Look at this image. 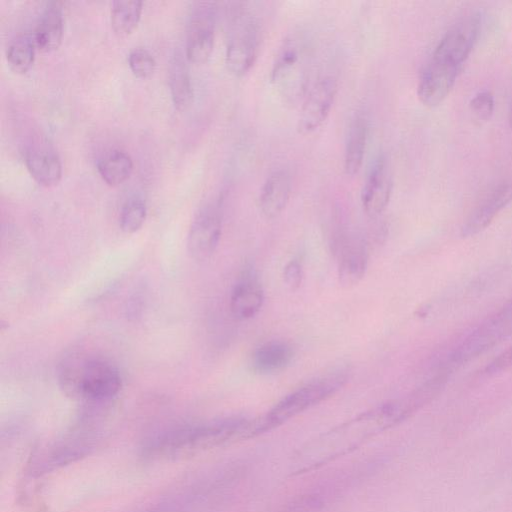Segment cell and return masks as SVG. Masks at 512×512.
Instances as JSON below:
<instances>
[{
	"label": "cell",
	"instance_id": "6da1fadb",
	"mask_svg": "<svg viewBox=\"0 0 512 512\" xmlns=\"http://www.w3.org/2000/svg\"><path fill=\"white\" fill-rule=\"evenodd\" d=\"M430 399L423 388H418L407 396L389 400L337 425L298 451L293 459V471H312L354 451L408 419Z\"/></svg>",
	"mask_w": 512,
	"mask_h": 512
},
{
	"label": "cell",
	"instance_id": "7a4b0ae2",
	"mask_svg": "<svg viewBox=\"0 0 512 512\" xmlns=\"http://www.w3.org/2000/svg\"><path fill=\"white\" fill-rule=\"evenodd\" d=\"M252 419L226 417L162 431L146 441L149 458H179L218 447L233 440L251 438Z\"/></svg>",
	"mask_w": 512,
	"mask_h": 512
},
{
	"label": "cell",
	"instance_id": "3957f363",
	"mask_svg": "<svg viewBox=\"0 0 512 512\" xmlns=\"http://www.w3.org/2000/svg\"><path fill=\"white\" fill-rule=\"evenodd\" d=\"M58 379L67 395L92 401L111 399L122 387L118 368L102 358L71 356L62 362Z\"/></svg>",
	"mask_w": 512,
	"mask_h": 512
},
{
	"label": "cell",
	"instance_id": "277c9868",
	"mask_svg": "<svg viewBox=\"0 0 512 512\" xmlns=\"http://www.w3.org/2000/svg\"><path fill=\"white\" fill-rule=\"evenodd\" d=\"M349 371L336 368L293 390L267 413L252 420V437L270 431L337 393L348 381Z\"/></svg>",
	"mask_w": 512,
	"mask_h": 512
},
{
	"label": "cell",
	"instance_id": "5b68a950",
	"mask_svg": "<svg viewBox=\"0 0 512 512\" xmlns=\"http://www.w3.org/2000/svg\"><path fill=\"white\" fill-rule=\"evenodd\" d=\"M311 49L303 34L288 36L278 50L272 64L271 83L289 104L302 102L311 85Z\"/></svg>",
	"mask_w": 512,
	"mask_h": 512
},
{
	"label": "cell",
	"instance_id": "8992f818",
	"mask_svg": "<svg viewBox=\"0 0 512 512\" xmlns=\"http://www.w3.org/2000/svg\"><path fill=\"white\" fill-rule=\"evenodd\" d=\"M260 41L258 19L246 10L238 11L232 20L225 53L230 73L242 77L250 71L258 56Z\"/></svg>",
	"mask_w": 512,
	"mask_h": 512
},
{
	"label": "cell",
	"instance_id": "52a82bcc",
	"mask_svg": "<svg viewBox=\"0 0 512 512\" xmlns=\"http://www.w3.org/2000/svg\"><path fill=\"white\" fill-rule=\"evenodd\" d=\"M512 335V300L486 318L455 348L450 361L462 364L482 355Z\"/></svg>",
	"mask_w": 512,
	"mask_h": 512
},
{
	"label": "cell",
	"instance_id": "ba28073f",
	"mask_svg": "<svg viewBox=\"0 0 512 512\" xmlns=\"http://www.w3.org/2000/svg\"><path fill=\"white\" fill-rule=\"evenodd\" d=\"M480 28L481 16L478 13L462 17L442 37L431 59L461 69L477 41Z\"/></svg>",
	"mask_w": 512,
	"mask_h": 512
},
{
	"label": "cell",
	"instance_id": "9c48e42d",
	"mask_svg": "<svg viewBox=\"0 0 512 512\" xmlns=\"http://www.w3.org/2000/svg\"><path fill=\"white\" fill-rule=\"evenodd\" d=\"M337 91L338 82L333 75H323L311 85L300 108L299 133L311 134L322 126L330 114Z\"/></svg>",
	"mask_w": 512,
	"mask_h": 512
},
{
	"label": "cell",
	"instance_id": "30bf717a",
	"mask_svg": "<svg viewBox=\"0 0 512 512\" xmlns=\"http://www.w3.org/2000/svg\"><path fill=\"white\" fill-rule=\"evenodd\" d=\"M222 234V211L218 202L205 205L193 219L187 249L191 257L202 261L216 250Z\"/></svg>",
	"mask_w": 512,
	"mask_h": 512
},
{
	"label": "cell",
	"instance_id": "8fae6325",
	"mask_svg": "<svg viewBox=\"0 0 512 512\" xmlns=\"http://www.w3.org/2000/svg\"><path fill=\"white\" fill-rule=\"evenodd\" d=\"M393 188L389 163L384 155L377 156L368 169L361 191V204L369 217H377L389 204Z\"/></svg>",
	"mask_w": 512,
	"mask_h": 512
},
{
	"label": "cell",
	"instance_id": "7c38bea8",
	"mask_svg": "<svg viewBox=\"0 0 512 512\" xmlns=\"http://www.w3.org/2000/svg\"><path fill=\"white\" fill-rule=\"evenodd\" d=\"M215 38V12L211 4L197 8L190 18L186 40V58L203 63L211 55Z\"/></svg>",
	"mask_w": 512,
	"mask_h": 512
},
{
	"label": "cell",
	"instance_id": "4fadbf2b",
	"mask_svg": "<svg viewBox=\"0 0 512 512\" xmlns=\"http://www.w3.org/2000/svg\"><path fill=\"white\" fill-rule=\"evenodd\" d=\"M460 69L430 59L417 86L419 100L428 107L438 106L450 93Z\"/></svg>",
	"mask_w": 512,
	"mask_h": 512
},
{
	"label": "cell",
	"instance_id": "5bb4252c",
	"mask_svg": "<svg viewBox=\"0 0 512 512\" xmlns=\"http://www.w3.org/2000/svg\"><path fill=\"white\" fill-rule=\"evenodd\" d=\"M511 202L512 178L500 183L477 205L464 224L462 235L472 236L485 229Z\"/></svg>",
	"mask_w": 512,
	"mask_h": 512
},
{
	"label": "cell",
	"instance_id": "9a60e30c",
	"mask_svg": "<svg viewBox=\"0 0 512 512\" xmlns=\"http://www.w3.org/2000/svg\"><path fill=\"white\" fill-rule=\"evenodd\" d=\"M292 192V176L288 169L278 168L265 179L258 195V207L269 219L279 216L286 208Z\"/></svg>",
	"mask_w": 512,
	"mask_h": 512
},
{
	"label": "cell",
	"instance_id": "2e32d148",
	"mask_svg": "<svg viewBox=\"0 0 512 512\" xmlns=\"http://www.w3.org/2000/svg\"><path fill=\"white\" fill-rule=\"evenodd\" d=\"M264 290L251 272H244L234 284L229 307L232 315L238 320H248L256 316L264 303Z\"/></svg>",
	"mask_w": 512,
	"mask_h": 512
},
{
	"label": "cell",
	"instance_id": "e0dca14e",
	"mask_svg": "<svg viewBox=\"0 0 512 512\" xmlns=\"http://www.w3.org/2000/svg\"><path fill=\"white\" fill-rule=\"evenodd\" d=\"M368 260V249L362 239L351 237L344 240L338 263V281L341 287L349 289L358 285L365 276Z\"/></svg>",
	"mask_w": 512,
	"mask_h": 512
},
{
	"label": "cell",
	"instance_id": "ac0fdd59",
	"mask_svg": "<svg viewBox=\"0 0 512 512\" xmlns=\"http://www.w3.org/2000/svg\"><path fill=\"white\" fill-rule=\"evenodd\" d=\"M351 484L349 478L341 473L331 481H325L294 497L276 512H320L331 500Z\"/></svg>",
	"mask_w": 512,
	"mask_h": 512
},
{
	"label": "cell",
	"instance_id": "d6986e66",
	"mask_svg": "<svg viewBox=\"0 0 512 512\" xmlns=\"http://www.w3.org/2000/svg\"><path fill=\"white\" fill-rule=\"evenodd\" d=\"M369 137V119L365 113H356L349 125L344 148L343 167L349 176L356 175L363 164Z\"/></svg>",
	"mask_w": 512,
	"mask_h": 512
},
{
	"label": "cell",
	"instance_id": "ffe728a7",
	"mask_svg": "<svg viewBox=\"0 0 512 512\" xmlns=\"http://www.w3.org/2000/svg\"><path fill=\"white\" fill-rule=\"evenodd\" d=\"M293 347L283 340H270L257 347L251 357L252 370L261 375L274 374L290 365Z\"/></svg>",
	"mask_w": 512,
	"mask_h": 512
},
{
	"label": "cell",
	"instance_id": "44dd1931",
	"mask_svg": "<svg viewBox=\"0 0 512 512\" xmlns=\"http://www.w3.org/2000/svg\"><path fill=\"white\" fill-rule=\"evenodd\" d=\"M64 17L58 2H49L41 12L33 36L36 46L43 51L56 49L63 37Z\"/></svg>",
	"mask_w": 512,
	"mask_h": 512
},
{
	"label": "cell",
	"instance_id": "7402d4cb",
	"mask_svg": "<svg viewBox=\"0 0 512 512\" xmlns=\"http://www.w3.org/2000/svg\"><path fill=\"white\" fill-rule=\"evenodd\" d=\"M25 164L31 176L42 185L56 184L62 176L58 154L46 147H33L25 155Z\"/></svg>",
	"mask_w": 512,
	"mask_h": 512
},
{
	"label": "cell",
	"instance_id": "603a6c76",
	"mask_svg": "<svg viewBox=\"0 0 512 512\" xmlns=\"http://www.w3.org/2000/svg\"><path fill=\"white\" fill-rule=\"evenodd\" d=\"M168 83L172 101L179 110L187 109L193 101V86L188 67L181 54L170 62Z\"/></svg>",
	"mask_w": 512,
	"mask_h": 512
},
{
	"label": "cell",
	"instance_id": "cb8c5ba5",
	"mask_svg": "<svg viewBox=\"0 0 512 512\" xmlns=\"http://www.w3.org/2000/svg\"><path fill=\"white\" fill-rule=\"evenodd\" d=\"M97 169L105 182L109 185H118L130 176L133 160L126 151L113 149L99 158Z\"/></svg>",
	"mask_w": 512,
	"mask_h": 512
},
{
	"label": "cell",
	"instance_id": "d4e9b609",
	"mask_svg": "<svg viewBox=\"0 0 512 512\" xmlns=\"http://www.w3.org/2000/svg\"><path fill=\"white\" fill-rule=\"evenodd\" d=\"M35 47L33 33L25 32L15 36L6 48L9 66L16 72H26L33 64Z\"/></svg>",
	"mask_w": 512,
	"mask_h": 512
},
{
	"label": "cell",
	"instance_id": "484cf974",
	"mask_svg": "<svg viewBox=\"0 0 512 512\" xmlns=\"http://www.w3.org/2000/svg\"><path fill=\"white\" fill-rule=\"evenodd\" d=\"M143 8L140 0H116L111 4L110 19L118 35L130 33L138 24Z\"/></svg>",
	"mask_w": 512,
	"mask_h": 512
},
{
	"label": "cell",
	"instance_id": "4316f807",
	"mask_svg": "<svg viewBox=\"0 0 512 512\" xmlns=\"http://www.w3.org/2000/svg\"><path fill=\"white\" fill-rule=\"evenodd\" d=\"M146 214L147 207L144 200L139 197L128 199L120 211V228L126 233L138 231L145 221Z\"/></svg>",
	"mask_w": 512,
	"mask_h": 512
},
{
	"label": "cell",
	"instance_id": "83f0119b",
	"mask_svg": "<svg viewBox=\"0 0 512 512\" xmlns=\"http://www.w3.org/2000/svg\"><path fill=\"white\" fill-rule=\"evenodd\" d=\"M128 64L132 72L141 78L152 75L156 68L154 56L144 47H135L129 52Z\"/></svg>",
	"mask_w": 512,
	"mask_h": 512
},
{
	"label": "cell",
	"instance_id": "f1b7e54d",
	"mask_svg": "<svg viewBox=\"0 0 512 512\" xmlns=\"http://www.w3.org/2000/svg\"><path fill=\"white\" fill-rule=\"evenodd\" d=\"M494 97L490 91L478 92L470 101V110L477 121H486L492 115Z\"/></svg>",
	"mask_w": 512,
	"mask_h": 512
},
{
	"label": "cell",
	"instance_id": "f546056e",
	"mask_svg": "<svg viewBox=\"0 0 512 512\" xmlns=\"http://www.w3.org/2000/svg\"><path fill=\"white\" fill-rule=\"evenodd\" d=\"M302 264L297 260H290L284 267V283L290 290H296L300 287L303 280Z\"/></svg>",
	"mask_w": 512,
	"mask_h": 512
},
{
	"label": "cell",
	"instance_id": "4dcf8cb0",
	"mask_svg": "<svg viewBox=\"0 0 512 512\" xmlns=\"http://www.w3.org/2000/svg\"><path fill=\"white\" fill-rule=\"evenodd\" d=\"M512 366V345L495 358L485 369L487 374H496Z\"/></svg>",
	"mask_w": 512,
	"mask_h": 512
},
{
	"label": "cell",
	"instance_id": "1f68e13d",
	"mask_svg": "<svg viewBox=\"0 0 512 512\" xmlns=\"http://www.w3.org/2000/svg\"><path fill=\"white\" fill-rule=\"evenodd\" d=\"M509 123H510V126L512 128V105H511L510 110H509Z\"/></svg>",
	"mask_w": 512,
	"mask_h": 512
}]
</instances>
